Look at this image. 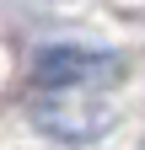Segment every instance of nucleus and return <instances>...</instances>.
Here are the masks:
<instances>
[{
    "instance_id": "obj_1",
    "label": "nucleus",
    "mask_w": 145,
    "mask_h": 150,
    "mask_svg": "<svg viewBox=\"0 0 145 150\" xmlns=\"http://www.w3.org/2000/svg\"><path fill=\"white\" fill-rule=\"evenodd\" d=\"M124 64L113 59V54H102V48H43L38 59H32V81L48 86V91H59V86H107V81H118Z\"/></svg>"
}]
</instances>
